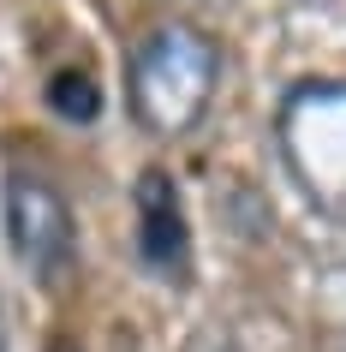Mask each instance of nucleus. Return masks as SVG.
Masks as SVG:
<instances>
[{
	"instance_id": "1",
	"label": "nucleus",
	"mask_w": 346,
	"mask_h": 352,
	"mask_svg": "<svg viewBox=\"0 0 346 352\" xmlns=\"http://www.w3.org/2000/svg\"><path fill=\"white\" fill-rule=\"evenodd\" d=\"M221 84V54L197 24H155L126 60V102L149 138H185Z\"/></svg>"
},
{
	"instance_id": "2",
	"label": "nucleus",
	"mask_w": 346,
	"mask_h": 352,
	"mask_svg": "<svg viewBox=\"0 0 346 352\" xmlns=\"http://www.w3.org/2000/svg\"><path fill=\"white\" fill-rule=\"evenodd\" d=\"M274 144L292 186L323 221L346 227V78H305L281 96Z\"/></svg>"
},
{
	"instance_id": "3",
	"label": "nucleus",
	"mask_w": 346,
	"mask_h": 352,
	"mask_svg": "<svg viewBox=\"0 0 346 352\" xmlns=\"http://www.w3.org/2000/svg\"><path fill=\"white\" fill-rule=\"evenodd\" d=\"M0 204H6L12 257L42 287H60V280L72 275V263H78V221H72V209H66V197L48 179H36V173H6Z\"/></svg>"
},
{
	"instance_id": "4",
	"label": "nucleus",
	"mask_w": 346,
	"mask_h": 352,
	"mask_svg": "<svg viewBox=\"0 0 346 352\" xmlns=\"http://www.w3.org/2000/svg\"><path fill=\"white\" fill-rule=\"evenodd\" d=\"M131 204H138V257L155 280L167 287H180L191 275V227H185V204H180V186H173V173L162 167H149L138 191H131Z\"/></svg>"
},
{
	"instance_id": "5",
	"label": "nucleus",
	"mask_w": 346,
	"mask_h": 352,
	"mask_svg": "<svg viewBox=\"0 0 346 352\" xmlns=\"http://www.w3.org/2000/svg\"><path fill=\"white\" fill-rule=\"evenodd\" d=\"M48 102H54L60 120H96V113H102V90H96L90 72H60L54 84H48Z\"/></svg>"
}]
</instances>
